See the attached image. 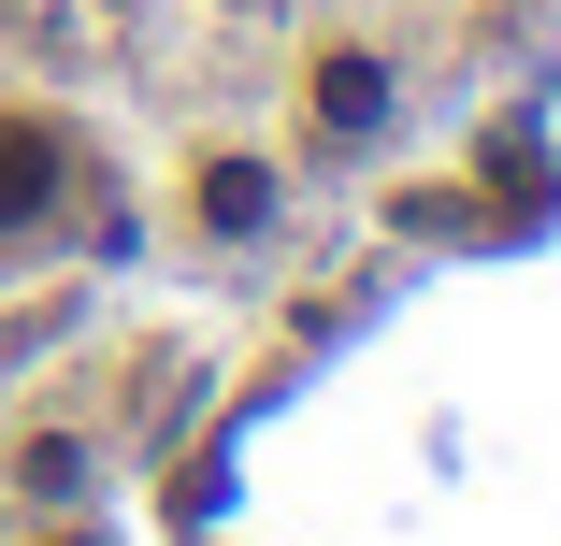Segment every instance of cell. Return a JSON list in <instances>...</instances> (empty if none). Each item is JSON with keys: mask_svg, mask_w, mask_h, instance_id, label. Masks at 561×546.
I'll use <instances>...</instances> for the list:
<instances>
[{"mask_svg": "<svg viewBox=\"0 0 561 546\" xmlns=\"http://www.w3.org/2000/svg\"><path fill=\"white\" fill-rule=\"evenodd\" d=\"M317 130H331V144H375V130H389V72H375L360 44L317 58Z\"/></svg>", "mask_w": 561, "mask_h": 546, "instance_id": "cell-2", "label": "cell"}, {"mask_svg": "<svg viewBox=\"0 0 561 546\" xmlns=\"http://www.w3.org/2000/svg\"><path fill=\"white\" fill-rule=\"evenodd\" d=\"M274 216V173L260 159H202V231H260Z\"/></svg>", "mask_w": 561, "mask_h": 546, "instance_id": "cell-3", "label": "cell"}, {"mask_svg": "<svg viewBox=\"0 0 561 546\" xmlns=\"http://www.w3.org/2000/svg\"><path fill=\"white\" fill-rule=\"evenodd\" d=\"M58 201H72V144H58V116L0 101V245H30Z\"/></svg>", "mask_w": 561, "mask_h": 546, "instance_id": "cell-1", "label": "cell"}, {"mask_svg": "<svg viewBox=\"0 0 561 546\" xmlns=\"http://www.w3.org/2000/svg\"><path fill=\"white\" fill-rule=\"evenodd\" d=\"M15 489H44V503H72V489H87V461H72V431H44V446L15 461Z\"/></svg>", "mask_w": 561, "mask_h": 546, "instance_id": "cell-4", "label": "cell"}]
</instances>
